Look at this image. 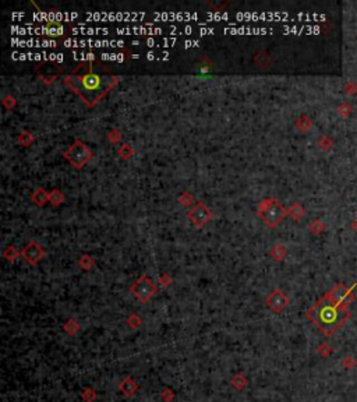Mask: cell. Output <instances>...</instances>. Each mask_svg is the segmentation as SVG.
<instances>
[{
  "mask_svg": "<svg viewBox=\"0 0 357 402\" xmlns=\"http://www.w3.org/2000/svg\"><path fill=\"white\" fill-rule=\"evenodd\" d=\"M120 388L123 390L125 394H127V395H131V394L135 391V384L131 381L130 379H127V380H125V381L120 384Z\"/></svg>",
  "mask_w": 357,
  "mask_h": 402,
  "instance_id": "30bf717a",
  "label": "cell"
},
{
  "mask_svg": "<svg viewBox=\"0 0 357 402\" xmlns=\"http://www.w3.org/2000/svg\"><path fill=\"white\" fill-rule=\"evenodd\" d=\"M343 364L346 366V369H350V367H352V366L355 364V362H353V360H350V358L348 356V358H346V360L343 362Z\"/></svg>",
  "mask_w": 357,
  "mask_h": 402,
  "instance_id": "4fadbf2b",
  "label": "cell"
},
{
  "mask_svg": "<svg viewBox=\"0 0 357 402\" xmlns=\"http://www.w3.org/2000/svg\"><path fill=\"white\" fill-rule=\"evenodd\" d=\"M176 40H162V41H154L148 40L145 41L144 43H147L148 46H172Z\"/></svg>",
  "mask_w": 357,
  "mask_h": 402,
  "instance_id": "9c48e42d",
  "label": "cell"
},
{
  "mask_svg": "<svg viewBox=\"0 0 357 402\" xmlns=\"http://www.w3.org/2000/svg\"><path fill=\"white\" fill-rule=\"evenodd\" d=\"M332 352V349H331V348H329L328 345H327V343H322V345H321V346H319V349H318V353L319 355H321V356H324V358H325V356H328L329 353Z\"/></svg>",
  "mask_w": 357,
  "mask_h": 402,
  "instance_id": "7c38bea8",
  "label": "cell"
},
{
  "mask_svg": "<svg viewBox=\"0 0 357 402\" xmlns=\"http://www.w3.org/2000/svg\"><path fill=\"white\" fill-rule=\"evenodd\" d=\"M356 286L357 284H353L352 286H346L345 284L339 282V284L335 285V286H334L329 292H327V294H328L335 302H338V303L340 304H345V306H349V304L355 300L353 291L356 289Z\"/></svg>",
  "mask_w": 357,
  "mask_h": 402,
  "instance_id": "3957f363",
  "label": "cell"
},
{
  "mask_svg": "<svg viewBox=\"0 0 357 402\" xmlns=\"http://www.w3.org/2000/svg\"><path fill=\"white\" fill-rule=\"evenodd\" d=\"M119 34H161L162 30L161 28H122V30H116Z\"/></svg>",
  "mask_w": 357,
  "mask_h": 402,
  "instance_id": "ba28073f",
  "label": "cell"
},
{
  "mask_svg": "<svg viewBox=\"0 0 357 402\" xmlns=\"http://www.w3.org/2000/svg\"><path fill=\"white\" fill-rule=\"evenodd\" d=\"M285 216V211L283 208L278 204H272L267 208V211L264 212V218L267 222H270L271 225H275L276 222H279L280 219Z\"/></svg>",
  "mask_w": 357,
  "mask_h": 402,
  "instance_id": "8992f818",
  "label": "cell"
},
{
  "mask_svg": "<svg viewBox=\"0 0 357 402\" xmlns=\"http://www.w3.org/2000/svg\"><path fill=\"white\" fill-rule=\"evenodd\" d=\"M353 229L357 232V216H356V219L353 221Z\"/></svg>",
  "mask_w": 357,
  "mask_h": 402,
  "instance_id": "5bb4252c",
  "label": "cell"
},
{
  "mask_svg": "<svg viewBox=\"0 0 357 402\" xmlns=\"http://www.w3.org/2000/svg\"><path fill=\"white\" fill-rule=\"evenodd\" d=\"M66 46H122L125 45L123 42H117V41H74L67 40L64 42Z\"/></svg>",
  "mask_w": 357,
  "mask_h": 402,
  "instance_id": "277c9868",
  "label": "cell"
},
{
  "mask_svg": "<svg viewBox=\"0 0 357 402\" xmlns=\"http://www.w3.org/2000/svg\"><path fill=\"white\" fill-rule=\"evenodd\" d=\"M116 81L113 76H101L97 73H85L66 77V84L78 92L87 104H95Z\"/></svg>",
  "mask_w": 357,
  "mask_h": 402,
  "instance_id": "7a4b0ae2",
  "label": "cell"
},
{
  "mask_svg": "<svg viewBox=\"0 0 357 402\" xmlns=\"http://www.w3.org/2000/svg\"><path fill=\"white\" fill-rule=\"evenodd\" d=\"M154 292H155L154 285L148 281V278H143L141 281H138V282L133 286V294L137 295L141 300H147V299H149Z\"/></svg>",
  "mask_w": 357,
  "mask_h": 402,
  "instance_id": "5b68a950",
  "label": "cell"
},
{
  "mask_svg": "<svg viewBox=\"0 0 357 402\" xmlns=\"http://www.w3.org/2000/svg\"><path fill=\"white\" fill-rule=\"evenodd\" d=\"M73 32H76V34H85V35H92V34H107L109 32V30H101V28H87V30H74Z\"/></svg>",
  "mask_w": 357,
  "mask_h": 402,
  "instance_id": "8fae6325",
  "label": "cell"
},
{
  "mask_svg": "<svg viewBox=\"0 0 357 402\" xmlns=\"http://www.w3.org/2000/svg\"><path fill=\"white\" fill-rule=\"evenodd\" d=\"M307 317L319 331L329 337L345 325L350 317V312L349 306L335 302L328 294H325L307 312Z\"/></svg>",
  "mask_w": 357,
  "mask_h": 402,
  "instance_id": "6da1fadb",
  "label": "cell"
},
{
  "mask_svg": "<svg viewBox=\"0 0 357 402\" xmlns=\"http://www.w3.org/2000/svg\"><path fill=\"white\" fill-rule=\"evenodd\" d=\"M286 303H288L286 297L280 294V292H275V294L270 297V304L272 306V309L276 310V312H280V310L286 306Z\"/></svg>",
  "mask_w": 357,
  "mask_h": 402,
  "instance_id": "52a82bcc",
  "label": "cell"
}]
</instances>
